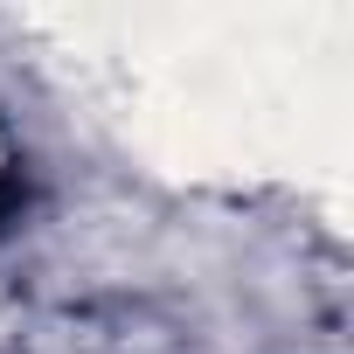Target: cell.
I'll return each mask as SVG.
<instances>
[{"mask_svg": "<svg viewBox=\"0 0 354 354\" xmlns=\"http://www.w3.org/2000/svg\"><path fill=\"white\" fill-rule=\"evenodd\" d=\"M15 202H21V195H15V181H0V223L15 216Z\"/></svg>", "mask_w": 354, "mask_h": 354, "instance_id": "1", "label": "cell"}]
</instances>
